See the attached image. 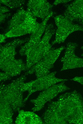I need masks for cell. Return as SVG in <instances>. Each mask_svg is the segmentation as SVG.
I'll list each match as a JSON object with an SVG mask.
<instances>
[{
  "instance_id": "1",
  "label": "cell",
  "mask_w": 83,
  "mask_h": 124,
  "mask_svg": "<svg viewBox=\"0 0 83 124\" xmlns=\"http://www.w3.org/2000/svg\"><path fill=\"white\" fill-rule=\"evenodd\" d=\"M45 124H83V98L76 90L51 102L42 116Z\"/></svg>"
},
{
  "instance_id": "2",
  "label": "cell",
  "mask_w": 83,
  "mask_h": 124,
  "mask_svg": "<svg viewBox=\"0 0 83 124\" xmlns=\"http://www.w3.org/2000/svg\"><path fill=\"white\" fill-rule=\"evenodd\" d=\"M26 78L24 74L22 75L10 83L0 84V122L1 123L12 124L14 112H19L24 106L21 88Z\"/></svg>"
},
{
  "instance_id": "3",
  "label": "cell",
  "mask_w": 83,
  "mask_h": 124,
  "mask_svg": "<svg viewBox=\"0 0 83 124\" xmlns=\"http://www.w3.org/2000/svg\"><path fill=\"white\" fill-rule=\"evenodd\" d=\"M27 41L26 39H16L0 46V69L12 77L26 71V64L21 59H16L15 56L16 48Z\"/></svg>"
},
{
  "instance_id": "4",
  "label": "cell",
  "mask_w": 83,
  "mask_h": 124,
  "mask_svg": "<svg viewBox=\"0 0 83 124\" xmlns=\"http://www.w3.org/2000/svg\"><path fill=\"white\" fill-rule=\"evenodd\" d=\"M40 24L37 21L36 17L22 7L8 21L4 35L7 38H10L31 34L38 28Z\"/></svg>"
},
{
  "instance_id": "5",
  "label": "cell",
  "mask_w": 83,
  "mask_h": 124,
  "mask_svg": "<svg viewBox=\"0 0 83 124\" xmlns=\"http://www.w3.org/2000/svg\"><path fill=\"white\" fill-rule=\"evenodd\" d=\"M56 31L52 24H47L39 42L26 52L24 54L26 56V71L40 61L52 49L50 41Z\"/></svg>"
},
{
  "instance_id": "6",
  "label": "cell",
  "mask_w": 83,
  "mask_h": 124,
  "mask_svg": "<svg viewBox=\"0 0 83 124\" xmlns=\"http://www.w3.org/2000/svg\"><path fill=\"white\" fill-rule=\"evenodd\" d=\"M65 48L64 46H62L56 49H52L40 61L27 71L24 75L26 76L34 73L38 78L49 74L61 52Z\"/></svg>"
},
{
  "instance_id": "7",
  "label": "cell",
  "mask_w": 83,
  "mask_h": 124,
  "mask_svg": "<svg viewBox=\"0 0 83 124\" xmlns=\"http://www.w3.org/2000/svg\"><path fill=\"white\" fill-rule=\"evenodd\" d=\"M56 73V72H53L35 80L24 83L21 90L23 92L26 91L28 92L26 97L24 99V102L25 103L31 94L35 92L45 90L57 83L68 80L67 79L57 78L55 76Z\"/></svg>"
},
{
  "instance_id": "8",
  "label": "cell",
  "mask_w": 83,
  "mask_h": 124,
  "mask_svg": "<svg viewBox=\"0 0 83 124\" xmlns=\"http://www.w3.org/2000/svg\"><path fill=\"white\" fill-rule=\"evenodd\" d=\"M54 19L57 28L56 31L55 39L51 43L52 46L63 42L68 36L74 32L83 31L82 27L71 22L64 16H56Z\"/></svg>"
},
{
  "instance_id": "9",
  "label": "cell",
  "mask_w": 83,
  "mask_h": 124,
  "mask_svg": "<svg viewBox=\"0 0 83 124\" xmlns=\"http://www.w3.org/2000/svg\"><path fill=\"white\" fill-rule=\"evenodd\" d=\"M65 82L54 85L41 92L37 97L31 100L34 107L31 110L33 112L39 111L44 107L48 101L53 99L58 94L70 89L64 83Z\"/></svg>"
},
{
  "instance_id": "10",
  "label": "cell",
  "mask_w": 83,
  "mask_h": 124,
  "mask_svg": "<svg viewBox=\"0 0 83 124\" xmlns=\"http://www.w3.org/2000/svg\"><path fill=\"white\" fill-rule=\"evenodd\" d=\"M77 46L75 43L70 42L67 44L64 55L60 60L62 64L60 71L83 67V58L78 57L75 54Z\"/></svg>"
},
{
  "instance_id": "11",
  "label": "cell",
  "mask_w": 83,
  "mask_h": 124,
  "mask_svg": "<svg viewBox=\"0 0 83 124\" xmlns=\"http://www.w3.org/2000/svg\"><path fill=\"white\" fill-rule=\"evenodd\" d=\"M27 10L36 17L43 20L52 11L53 5L46 0H31L27 4Z\"/></svg>"
},
{
  "instance_id": "12",
  "label": "cell",
  "mask_w": 83,
  "mask_h": 124,
  "mask_svg": "<svg viewBox=\"0 0 83 124\" xmlns=\"http://www.w3.org/2000/svg\"><path fill=\"white\" fill-rule=\"evenodd\" d=\"M64 16L83 28V0H75L66 6Z\"/></svg>"
},
{
  "instance_id": "13",
  "label": "cell",
  "mask_w": 83,
  "mask_h": 124,
  "mask_svg": "<svg viewBox=\"0 0 83 124\" xmlns=\"http://www.w3.org/2000/svg\"><path fill=\"white\" fill-rule=\"evenodd\" d=\"M55 14L52 11L42 21L36 29L31 34L28 41L23 46L20 50L19 53L22 56H24L26 52L29 49L38 43L44 32L47 22L50 18Z\"/></svg>"
},
{
  "instance_id": "14",
  "label": "cell",
  "mask_w": 83,
  "mask_h": 124,
  "mask_svg": "<svg viewBox=\"0 0 83 124\" xmlns=\"http://www.w3.org/2000/svg\"><path fill=\"white\" fill-rule=\"evenodd\" d=\"M15 123L16 124H44L42 119L33 112L20 110Z\"/></svg>"
},
{
  "instance_id": "15",
  "label": "cell",
  "mask_w": 83,
  "mask_h": 124,
  "mask_svg": "<svg viewBox=\"0 0 83 124\" xmlns=\"http://www.w3.org/2000/svg\"><path fill=\"white\" fill-rule=\"evenodd\" d=\"M0 3L11 9L16 8L22 6L25 3V0H1Z\"/></svg>"
},
{
  "instance_id": "16",
  "label": "cell",
  "mask_w": 83,
  "mask_h": 124,
  "mask_svg": "<svg viewBox=\"0 0 83 124\" xmlns=\"http://www.w3.org/2000/svg\"><path fill=\"white\" fill-rule=\"evenodd\" d=\"M11 77L10 75L5 72H0V82L5 81L11 79Z\"/></svg>"
},
{
  "instance_id": "17",
  "label": "cell",
  "mask_w": 83,
  "mask_h": 124,
  "mask_svg": "<svg viewBox=\"0 0 83 124\" xmlns=\"http://www.w3.org/2000/svg\"><path fill=\"white\" fill-rule=\"evenodd\" d=\"M11 15L10 13L3 14L0 15V23L2 22L5 19Z\"/></svg>"
},
{
  "instance_id": "18",
  "label": "cell",
  "mask_w": 83,
  "mask_h": 124,
  "mask_svg": "<svg viewBox=\"0 0 83 124\" xmlns=\"http://www.w3.org/2000/svg\"><path fill=\"white\" fill-rule=\"evenodd\" d=\"M72 0H55L54 2L53 5H56L58 4L64 3L65 4L67 3L68 2L71 1Z\"/></svg>"
},
{
  "instance_id": "19",
  "label": "cell",
  "mask_w": 83,
  "mask_h": 124,
  "mask_svg": "<svg viewBox=\"0 0 83 124\" xmlns=\"http://www.w3.org/2000/svg\"><path fill=\"white\" fill-rule=\"evenodd\" d=\"M0 15L5 13L9 11V10L6 7L1 6L0 7Z\"/></svg>"
},
{
  "instance_id": "20",
  "label": "cell",
  "mask_w": 83,
  "mask_h": 124,
  "mask_svg": "<svg viewBox=\"0 0 83 124\" xmlns=\"http://www.w3.org/2000/svg\"><path fill=\"white\" fill-rule=\"evenodd\" d=\"M0 36V43H2L5 42V39L7 38L4 34H1Z\"/></svg>"
},
{
  "instance_id": "21",
  "label": "cell",
  "mask_w": 83,
  "mask_h": 124,
  "mask_svg": "<svg viewBox=\"0 0 83 124\" xmlns=\"http://www.w3.org/2000/svg\"><path fill=\"white\" fill-rule=\"evenodd\" d=\"M82 50L83 51V46L82 47Z\"/></svg>"
}]
</instances>
